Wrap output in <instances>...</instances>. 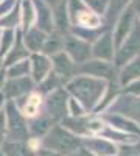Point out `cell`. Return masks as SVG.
<instances>
[{"mask_svg": "<svg viewBox=\"0 0 140 156\" xmlns=\"http://www.w3.org/2000/svg\"><path fill=\"white\" fill-rule=\"evenodd\" d=\"M5 120H6V137L8 140H28V119L16 106L14 100L5 103Z\"/></svg>", "mask_w": 140, "mask_h": 156, "instance_id": "obj_3", "label": "cell"}, {"mask_svg": "<svg viewBox=\"0 0 140 156\" xmlns=\"http://www.w3.org/2000/svg\"><path fill=\"white\" fill-rule=\"evenodd\" d=\"M33 86H34V81L31 80L30 75L17 76V78H6L2 92L8 100H17L23 95H27L28 92H31Z\"/></svg>", "mask_w": 140, "mask_h": 156, "instance_id": "obj_10", "label": "cell"}, {"mask_svg": "<svg viewBox=\"0 0 140 156\" xmlns=\"http://www.w3.org/2000/svg\"><path fill=\"white\" fill-rule=\"evenodd\" d=\"M135 17H137V12H135V6L132 3L126 5L120 16H118V20H117V25H115V30H114V45H115V50L120 47V44L126 39V36H128L131 33V30L134 28L135 25Z\"/></svg>", "mask_w": 140, "mask_h": 156, "instance_id": "obj_7", "label": "cell"}, {"mask_svg": "<svg viewBox=\"0 0 140 156\" xmlns=\"http://www.w3.org/2000/svg\"><path fill=\"white\" fill-rule=\"evenodd\" d=\"M62 45H64V36L59 31H52L47 34L41 53H44L47 56H53V55L59 53V51H62Z\"/></svg>", "mask_w": 140, "mask_h": 156, "instance_id": "obj_23", "label": "cell"}, {"mask_svg": "<svg viewBox=\"0 0 140 156\" xmlns=\"http://www.w3.org/2000/svg\"><path fill=\"white\" fill-rule=\"evenodd\" d=\"M0 156H5V153H3L2 150H0Z\"/></svg>", "mask_w": 140, "mask_h": 156, "instance_id": "obj_39", "label": "cell"}, {"mask_svg": "<svg viewBox=\"0 0 140 156\" xmlns=\"http://www.w3.org/2000/svg\"><path fill=\"white\" fill-rule=\"evenodd\" d=\"M104 120L109 123L111 128L117 129L120 133L129 134V136H140V125L137 122H134L132 119H129V117H126V115L112 112V114L104 117Z\"/></svg>", "mask_w": 140, "mask_h": 156, "instance_id": "obj_17", "label": "cell"}, {"mask_svg": "<svg viewBox=\"0 0 140 156\" xmlns=\"http://www.w3.org/2000/svg\"><path fill=\"white\" fill-rule=\"evenodd\" d=\"M62 50L69 55V58L75 62V64H83L87 59H90L92 53H90V44L80 39L75 34H66L64 36V45Z\"/></svg>", "mask_w": 140, "mask_h": 156, "instance_id": "obj_8", "label": "cell"}, {"mask_svg": "<svg viewBox=\"0 0 140 156\" xmlns=\"http://www.w3.org/2000/svg\"><path fill=\"white\" fill-rule=\"evenodd\" d=\"M140 78V55L134 56L128 62L121 66V72L118 75V83L121 86H126Z\"/></svg>", "mask_w": 140, "mask_h": 156, "instance_id": "obj_21", "label": "cell"}, {"mask_svg": "<svg viewBox=\"0 0 140 156\" xmlns=\"http://www.w3.org/2000/svg\"><path fill=\"white\" fill-rule=\"evenodd\" d=\"M67 156H95L94 153H90V151H89L86 147H78V148H76L75 151H72L70 154H67Z\"/></svg>", "mask_w": 140, "mask_h": 156, "instance_id": "obj_33", "label": "cell"}, {"mask_svg": "<svg viewBox=\"0 0 140 156\" xmlns=\"http://www.w3.org/2000/svg\"><path fill=\"white\" fill-rule=\"evenodd\" d=\"M67 14L70 27H84V28H100L103 19L95 11H92L83 0H67Z\"/></svg>", "mask_w": 140, "mask_h": 156, "instance_id": "obj_4", "label": "cell"}, {"mask_svg": "<svg viewBox=\"0 0 140 156\" xmlns=\"http://www.w3.org/2000/svg\"><path fill=\"white\" fill-rule=\"evenodd\" d=\"M106 86L108 84L104 80L89 75L72 76L69 81H66V90L81 103L86 111H94L97 108V105L106 92Z\"/></svg>", "mask_w": 140, "mask_h": 156, "instance_id": "obj_1", "label": "cell"}, {"mask_svg": "<svg viewBox=\"0 0 140 156\" xmlns=\"http://www.w3.org/2000/svg\"><path fill=\"white\" fill-rule=\"evenodd\" d=\"M0 34H2V30H0Z\"/></svg>", "mask_w": 140, "mask_h": 156, "instance_id": "obj_41", "label": "cell"}, {"mask_svg": "<svg viewBox=\"0 0 140 156\" xmlns=\"http://www.w3.org/2000/svg\"><path fill=\"white\" fill-rule=\"evenodd\" d=\"M30 59V76L34 83L42 81L44 78L52 72V61L50 56L44 55V53H30L28 56Z\"/></svg>", "mask_w": 140, "mask_h": 156, "instance_id": "obj_13", "label": "cell"}, {"mask_svg": "<svg viewBox=\"0 0 140 156\" xmlns=\"http://www.w3.org/2000/svg\"><path fill=\"white\" fill-rule=\"evenodd\" d=\"M81 147V137L70 133L62 125H53L50 131L41 139V148L56 151L62 156H67Z\"/></svg>", "mask_w": 140, "mask_h": 156, "instance_id": "obj_2", "label": "cell"}, {"mask_svg": "<svg viewBox=\"0 0 140 156\" xmlns=\"http://www.w3.org/2000/svg\"><path fill=\"white\" fill-rule=\"evenodd\" d=\"M5 103H6V97L3 95V92H0V111H3Z\"/></svg>", "mask_w": 140, "mask_h": 156, "instance_id": "obj_37", "label": "cell"}, {"mask_svg": "<svg viewBox=\"0 0 140 156\" xmlns=\"http://www.w3.org/2000/svg\"><path fill=\"white\" fill-rule=\"evenodd\" d=\"M50 61H52V72L59 75L64 81H69L76 72V64L69 58V55L64 50L53 55L50 58Z\"/></svg>", "mask_w": 140, "mask_h": 156, "instance_id": "obj_14", "label": "cell"}, {"mask_svg": "<svg viewBox=\"0 0 140 156\" xmlns=\"http://www.w3.org/2000/svg\"><path fill=\"white\" fill-rule=\"evenodd\" d=\"M80 72L83 75L95 76L100 80H104L112 83L115 80V66L111 61H101V59H87L86 62L81 64Z\"/></svg>", "mask_w": 140, "mask_h": 156, "instance_id": "obj_9", "label": "cell"}, {"mask_svg": "<svg viewBox=\"0 0 140 156\" xmlns=\"http://www.w3.org/2000/svg\"><path fill=\"white\" fill-rule=\"evenodd\" d=\"M6 140V120H5V112L0 111V147Z\"/></svg>", "mask_w": 140, "mask_h": 156, "instance_id": "obj_31", "label": "cell"}, {"mask_svg": "<svg viewBox=\"0 0 140 156\" xmlns=\"http://www.w3.org/2000/svg\"><path fill=\"white\" fill-rule=\"evenodd\" d=\"M53 126V120L50 119L47 114H37L36 117L28 122V133H30V137H34V139H42L48 131L50 128Z\"/></svg>", "mask_w": 140, "mask_h": 156, "instance_id": "obj_20", "label": "cell"}, {"mask_svg": "<svg viewBox=\"0 0 140 156\" xmlns=\"http://www.w3.org/2000/svg\"><path fill=\"white\" fill-rule=\"evenodd\" d=\"M64 83H66V81L62 80L59 75H56L55 72H50L42 81H39V94H41V95H42V94L47 95L48 92H52V90L61 87Z\"/></svg>", "mask_w": 140, "mask_h": 156, "instance_id": "obj_25", "label": "cell"}, {"mask_svg": "<svg viewBox=\"0 0 140 156\" xmlns=\"http://www.w3.org/2000/svg\"><path fill=\"white\" fill-rule=\"evenodd\" d=\"M6 70V76L8 78H17V76H27L30 75V59L25 58V59H20L11 66L5 67Z\"/></svg>", "mask_w": 140, "mask_h": 156, "instance_id": "obj_26", "label": "cell"}, {"mask_svg": "<svg viewBox=\"0 0 140 156\" xmlns=\"http://www.w3.org/2000/svg\"><path fill=\"white\" fill-rule=\"evenodd\" d=\"M86 108L81 105V103L73 98V97H69V101H67V114L70 117H83L86 115Z\"/></svg>", "mask_w": 140, "mask_h": 156, "instance_id": "obj_28", "label": "cell"}, {"mask_svg": "<svg viewBox=\"0 0 140 156\" xmlns=\"http://www.w3.org/2000/svg\"><path fill=\"white\" fill-rule=\"evenodd\" d=\"M90 53L95 59L101 61H112L115 55V45H114L112 33H103L100 34L94 44L90 45Z\"/></svg>", "mask_w": 140, "mask_h": 156, "instance_id": "obj_12", "label": "cell"}, {"mask_svg": "<svg viewBox=\"0 0 140 156\" xmlns=\"http://www.w3.org/2000/svg\"><path fill=\"white\" fill-rule=\"evenodd\" d=\"M83 2L100 16L104 14V12L108 11V3H109L108 0H83Z\"/></svg>", "mask_w": 140, "mask_h": 156, "instance_id": "obj_29", "label": "cell"}, {"mask_svg": "<svg viewBox=\"0 0 140 156\" xmlns=\"http://www.w3.org/2000/svg\"><path fill=\"white\" fill-rule=\"evenodd\" d=\"M6 70H5V67H0V92H2V89H3V86H5V81H6Z\"/></svg>", "mask_w": 140, "mask_h": 156, "instance_id": "obj_36", "label": "cell"}, {"mask_svg": "<svg viewBox=\"0 0 140 156\" xmlns=\"http://www.w3.org/2000/svg\"><path fill=\"white\" fill-rule=\"evenodd\" d=\"M137 9H138V17H140V2H138V5H137Z\"/></svg>", "mask_w": 140, "mask_h": 156, "instance_id": "obj_38", "label": "cell"}, {"mask_svg": "<svg viewBox=\"0 0 140 156\" xmlns=\"http://www.w3.org/2000/svg\"><path fill=\"white\" fill-rule=\"evenodd\" d=\"M0 67H2V58H0Z\"/></svg>", "mask_w": 140, "mask_h": 156, "instance_id": "obj_40", "label": "cell"}, {"mask_svg": "<svg viewBox=\"0 0 140 156\" xmlns=\"http://www.w3.org/2000/svg\"><path fill=\"white\" fill-rule=\"evenodd\" d=\"M44 106H45V114L52 119L53 122L62 120L67 117V101H69V92L64 87H58L52 92L45 95Z\"/></svg>", "mask_w": 140, "mask_h": 156, "instance_id": "obj_6", "label": "cell"}, {"mask_svg": "<svg viewBox=\"0 0 140 156\" xmlns=\"http://www.w3.org/2000/svg\"><path fill=\"white\" fill-rule=\"evenodd\" d=\"M45 37H47V33L39 30L37 27H31L28 30L22 31V41L30 53H39L44 47Z\"/></svg>", "mask_w": 140, "mask_h": 156, "instance_id": "obj_19", "label": "cell"}, {"mask_svg": "<svg viewBox=\"0 0 140 156\" xmlns=\"http://www.w3.org/2000/svg\"><path fill=\"white\" fill-rule=\"evenodd\" d=\"M81 145L86 147L95 156H117L118 154V147L115 142H112L106 137H101V136L81 137Z\"/></svg>", "mask_w": 140, "mask_h": 156, "instance_id": "obj_11", "label": "cell"}, {"mask_svg": "<svg viewBox=\"0 0 140 156\" xmlns=\"http://www.w3.org/2000/svg\"><path fill=\"white\" fill-rule=\"evenodd\" d=\"M36 8V22L34 27L45 31L47 34L55 31V20H53V9L42 0H33Z\"/></svg>", "mask_w": 140, "mask_h": 156, "instance_id": "obj_16", "label": "cell"}, {"mask_svg": "<svg viewBox=\"0 0 140 156\" xmlns=\"http://www.w3.org/2000/svg\"><path fill=\"white\" fill-rule=\"evenodd\" d=\"M2 151L5 156H36V151L27 140H5L2 144Z\"/></svg>", "mask_w": 140, "mask_h": 156, "instance_id": "obj_22", "label": "cell"}, {"mask_svg": "<svg viewBox=\"0 0 140 156\" xmlns=\"http://www.w3.org/2000/svg\"><path fill=\"white\" fill-rule=\"evenodd\" d=\"M30 56V51L25 47L23 41H22V31L20 30H16V39H14V44L12 47L8 50V53L3 56V61H2V66L3 67H8L11 64H14L20 59H25Z\"/></svg>", "mask_w": 140, "mask_h": 156, "instance_id": "obj_18", "label": "cell"}, {"mask_svg": "<svg viewBox=\"0 0 140 156\" xmlns=\"http://www.w3.org/2000/svg\"><path fill=\"white\" fill-rule=\"evenodd\" d=\"M16 30L17 28H3L2 34H0V56H5L8 50L12 47L16 39Z\"/></svg>", "mask_w": 140, "mask_h": 156, "instance_id": "obj_27", "label": "cell"}, {"mask_svg": "<svg viewBox=\"0 0 140 156\" xmlns=\"http://www.w3.org/2000/svg\"><path fill=\"white\" fill-rule=\"evenodd\" d=\"M126 92H129L131 95H135V97H140V78L126 84Z\"/></svg>", "mask_w": 140, "mask_h": 156, "instance_id": "obj_32", "label": "cell"}, {"mask_svg": "<svg viewBox=\"0 0 140 156\" xmlns=\"http://www.w3.org/2000/svg\"><path fill=\"white\" fill-rule=\"evenodd\" d=\"M36 156H62L56 151H52V150H47V148H39L36 151Z\"/></svg>", "mask_w": 140, "mask_h": 156, "instance_id": "obj_35", "label": "cell"}, {"mask_svg": "<svg viewBox=\"0 0 140 156\" xmlns=\"http://www.w3.org/2000/svg\"><path fill=\"white\" fill-rule=\"evenodd\" d=\"M42 2H45L52 9H56V8H59L61 5H64L66 0H42Z\"/></svg>", "mask_w": 140, "mask_h": 156, "instance_id": "obj_34", "label": "cell"}, {"mask_svg": "<svg viewBox=\"0 0 140 156\" xmlns=\"http://www.w3.org/2000/svg\"><path fill=\"white\" fill-rule=\"evenodd\" d=\"M17 5H19L17 0H0V17L8 14V12L12 11Z\"/></svg>", "mask_w": 140, "mask_h": 156, "instance_id": "obj_30", "label": "cell"}, {"mask_svg": "<svg viewBox=\"0 0 140 156\" xmlns=\"http://www.w3.org/2000/svg\"><path fill=\"white\" fill-rule=\"evenodd\" d=\"M137 55H140V22H135L131 33L126 36V39L115 50V55H114V62L115 64L114 66L121 67Z\"/></svg>", "mask_w": 140, "mask_h": 156, "instance_id": "obj_5", "label": "cell"}, {"mask_svg": "<svg viewBox=\"0 0 140 156\" xmlns=\"http://www.w3.org/2000/svg\"><path fill=\"white\" fill-rule=\"evenodd\" d=\"M19 11H20V25L22 30H28L31 27H34L36 22V8L33 0H22V3L19 5Z\"/></svg>", "mask_w": 140, "mask_h": 156, "instance_id": "obj_24", "label": "cell"}, {"mask_svg": "<svg viewBox=\"0 0 140 156\" xmlns=\"http://www.w3.org/2000/svg\"><path fill=\"white\" fill-rule=\"evenodd\" d=\"M16 106L20 109V112L27 117V119H33L37 114L41 112V106H42V95L39 92H28L27 95H23L17 100H14Z\"/></svg>", "mask_w": 140, "mask_h": 156, "instance_id": "obj_15", "label": "cell"}]
</instances>
